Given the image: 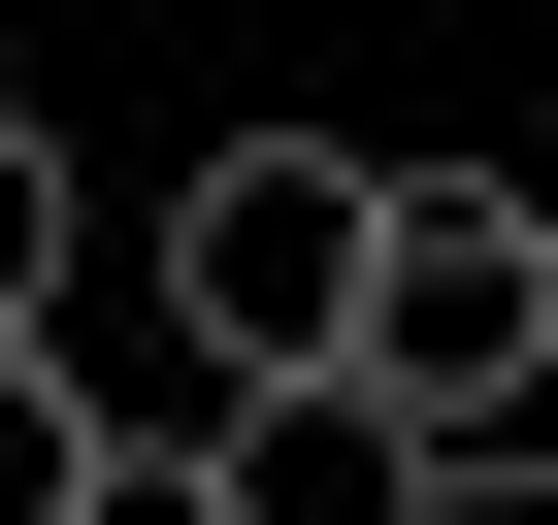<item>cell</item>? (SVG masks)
<instances>
[{"instance_id":"4","label":"cell","mask_w":558,"mask_h":525,"mask_svg":"<svg viewBox=\"0 0 558 525\" xmlns=\"http://www.w3.org/2000/svg\"><path fill=\"white\" fill-rule=\"evenodd\" d=\"M0 362H66V132L0 99Z\"/></svg>"},{"instance_id":"1","label":"cell","mask_w":558,"mask_h":525,"mask_svg":"<svg viewBox=\"0 0 558 525\" xmlns=\"http://www.w3.org/2000/svg\"><path fill=\"white\" fill-rule=\"evenodd\" d=\"M362 394L460 492L558 427V164H395V230H362Z\"/></svg>"},{"instance_id":"3","label":"cell","mask_w":558,"mask_h":525,"mask_svg":"<svg viewBox=\"0 0 558 525\" xmlns=\"http://www.w3.org/2000/svg\"><path fill=\"white\" fill-rule=\"evenodd\" d=\"M197 460H230V525H460V460H427L395 394H230Z\"/></svg>"},{"instance_id":"5","label":"cell","mask_w":558,"mask_h":525,"mask_svg":"<svg viewBox=\"0 0 558 525\" xmlns=\"http://www.w3.org/2000/svg\"><path fill=\"white\" fill-rule=\"evenodd\" d=\"M99 492V362H0V525H66Z\"/></svg>"},{"instance_id":"6","label":"cell","mask_w":558,"mask_h":525,"mask_svg":"<svg viewBox=\"0 0 558 525\" xmlns=\"http://www.w3.org/2000/svg\"><path fill=\"white\" fill-rule=\"evenodd\" d=\"M66 525H230V460H132V427H99V492H66Z\"/></svg>"},{"instance_id":"2","label":"cell","mask_w":558,"mask_h":525,"mask_svg":"<svg viewBox=\"0 0 558 525\" xmlns=\"http://www.w3.org/2000/svg\"><path fill=\"white\" fill-rule=\"evenodd\" d=\"M362 230H395L362 132H230V164L165 197V329H197V394H362Z\"/></svg>"}]
</instances>
